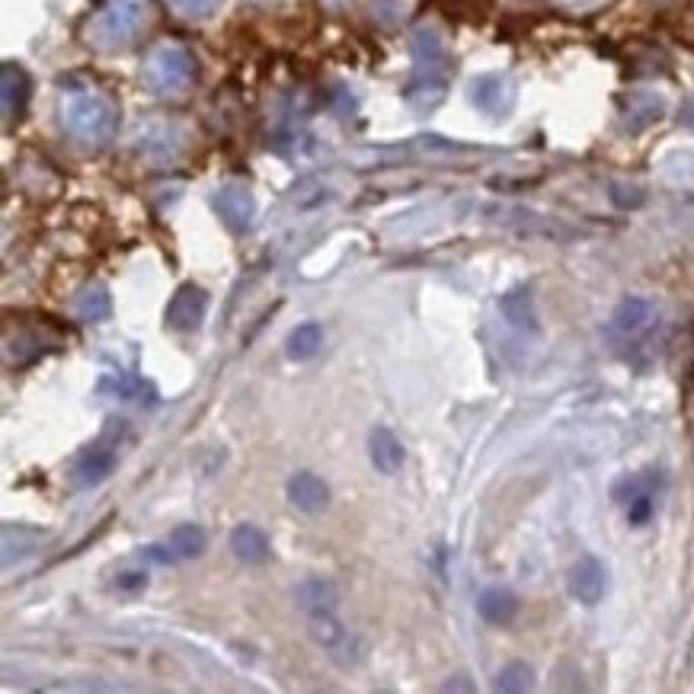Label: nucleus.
Segmentation results:
<instances>
[{
    "mask_svg": "<svg viewBox=\"0 0 694 694\" xmlns=\"http://www.w3.org/2000/svg\"><path fill=\"white\" fill-rule=\"evenodd\" d=\"M151 80L160 90H183L193 80V58L180 48H163L151 61Z\"/></svg>",
    "mask_w": 694,
    "mask_h": 694,
    "instance_id": "nucleus-5",
    "label": "nucleus"
},
{
    "mask_svg": "<svg viewBox=\"0 0 694 694\" xmlns=\"http://www.w3.org/2000/svg\"><path fill=\"white\" fill-rule=\"evenodd\" d=\"M68 128L78 135V138H87V141H103L110 132H113V110L96 100V96H80L68 106Z\"/></svg>",
    "mask_w": 694,
    "mask_h": 694,
    "instance_id": "nucleus-2",
    "label": "nucleus"
},
{
    "mask_svg": "<svg viewBox=\"0 0 694 694\" xmlns=\"http://www.w3.org/2000/svg\"><path fill=\"white\" fill-rule=\"evenodd\" d=\"M323 346V327L320 323H298L292 333H288V340H285V352H288V359L292 362H305L310 355H317V349Z\"/></svg>",
    "mask_w": 694,
    "mask_h": 694,
    "instance_id": "nucleus-15",
    "label": "nucleus"
},
{
    "mask_svg": "<svg viewBox=\"0 0 694 694\" xmlns=\"http://www.w3.org/2000/svg\"><path fill=\"white\" fill-rule=\"evenodd\" d=\"M26 96H30V80H26V75L20 68L7 65L3 68V106H7V113H20L23 103H26Z\"/></svg>",
    "mask_w": 694,
    "mask_h": 694,
    "instance_id": "nucleus-20",
    "label": "nucleus"
},
{
    "mask_svg": "<svg viewBox=\"0 0 694 694\" xmlns=\"http://www.w3.org/2000/svg\"><path fill=\"white\" fill-rule=\"evenodd\" d=\"M205 314H208V295H205V288H198L195 282H186V285H180L173 292V298H170L163 317H167V327L173 333H195L202 327Z\"/></svg>",
    "mask_w": 694,
    "mask_h": 694,
    "instance_id": "nucleus-1",
    "label": "nucleus"
},
{
    "mask_svg": "<svg viewBox=\"0 0 694 694\" xmlns=\"http://www.w3.org/2000/svg\"><path fill=\"white\" fill-rule=\"evenodd\" d=\"M665 177H672V180H679V183L694 180V155H685V151L669 155V160H665Z\"/></svg>",
    "mask_w": 694,
    "mask_h": 694,
    "instance_id": "nucleus-23",
    "label": "nucleus"
},
{
    "mask_svg": "<svg viewBox=\"0 0 694 694\" xmlns=\"http://www.w3.org/2000/svg\"><path fill=\"white\" fill-rule=\"evenodd\" d=\"M368 458H372L378 474L394 477V474L403 467V462H407V452H403L400 439H397L387 425H375V429L368 432Z\"/></svg>",
    "mask_w": 694,
    "mask_h": 694,
    "instance_id": "nucleus-8",
    "label": "nucleus"
},
{
    "mask_svg": "<svg viewBox=\"0 0 694 694\" xmlns=\"http://www.w3.org/2000/svg\"><path fill=\"white\" fill-rule=\"evenodd\" d=\"M285 493H288V502H292L295 509L310 512V515H314V512H323V509L330 505V487H327V480L317 477V474H310V470L292 474Z\"/></svg>",
    "mask_w": 694,
    "mask_h": 694,
    "instance_id": "nucleus-7",
    "label": "nucleus"
},
{
    "mask_svg": "<svg viewBox=\"0 0 694 694\" xmlns=\"http://www.w3.org/2000/svg\"><path fill=\"white\" fill-rule=\"evenodd\" d=\"M470 100H474V106L480 113L500 116L502 110L512 103V87L500 75H483V78H477L470 83Z\"/></svg>",
    "mask_w": 694,
    "mask_h": 694,
    "instance_id": "nucleus-11",
    "label": "nucleus"
},
{
    "mask_svg": "<svg viewBox=\"0 0 694 694\" xmlns=\"http://www.w3.org/2000/svg\"><path fill=\"white\" fill-rule=\"evenodd\" d=\"M310 637L323 647V650H340L343 644L349 640L346 627L337 621L333 612H323V615H310Z\"/></svg>",
    "mask_w": 694,
    "mask_h": 694,
    "instance_id": "nucleus-19",
    "label": "nucleus"
},
{
    "mask_svg": "<svg viewBox=\"0 0 694 694\" xmlns=\"http://www.w3.org/2000/svg\"><path fill=\"white\" fill-rule=\"evenodd\" d=\"M167 544H170V550L177 554V560H193V557H198V554L205 550L208 535H205L202 525H177V528L170 532Z\"/></svg>",
    "mask_w": 694,
    "mask_h": 694,
    "instance_id": "nucleus-18",
    "label": "nucleus"
},
{
    "mask_svg": "<svg viewBox=\"0 0 694 694\" xmlns=\"http://www.w3.org/2000/svg\"><path fill=\"white\" fill-rule=\"evenodd\" d=\"M78 314L80 320H87V323L110 320V317H113V298H110L106 285H100V282L87 285L78 295Z\"/></svg>",
    "mask_w": 694,
    "mask_h": 694,
    "instance_id": "nucleus-16",
    "label": "nucleus"
},
{
    "mask_svg": "<svg viewBox=\"0 0 694 694\" xmlns=\"http://www.w3.org/2000/svg\"><path fill=\"white\" fill-rule=\"evenodd\" d=\"M535 685V672L525 662H509L497 675V692H528Z\"/></svg>",
    "mask_w": 694,
    "mask_h": 694,
    "instance_id": "nucleus-21",
    "label": "nucleus"
},
{
    "mask_svg": "<svg viewBox=\"0 0 694 694\" xmlns=\"http://www.w3.org/2000/svg\"><path fill=\"white\" fill-rule=\"evenodd\" d=\"M215 208L231 231H247L250 221H253V195L247 193L243 186H225L221 193L215 195Z\"/></svg>",
    "mask_w": 694,
    "mask_h": 694,
    "instance_id": "nucleus-10",
    "label": "nucleus"
},
{
    "mask_svg": "<svg viewBox=\"0 0 694 694\" xmlns=\"http://www.w3.org/2000/svg\"><path fill=\"white\" fill-rule=\"evenodd\" d=\"M141 3L138 0H116L106 13H103V20H100V26H96V33H100V39L106 42H125L132 39L135 33H138V26H141Z\"/></svg>",
    "mask_w": 694,
    "mask_h": 694,
    "instance_id": "nucleus-6",
    "label": "nucleus"
},
{
    "mask_svg": "<svg viewBox=\"0 0 694 694\" xmlns=\"http://www.w3.org/2000/svg\"><path fill=\"white\" fill-rule=\"evenodd\" d=\"M116 589L125 595H138L148 589V573L145 570H122L116 577Z\"/></svg>",
    "mask_w": 694,
    "mask_h": 694,
    "instance_id": "nucleus-24",
    "label": "nucleus"
},
{
    "mask_svg": "<svg viewBox=\"0 0 694 694\" xmlns=\"http://www.w3.org/2000/svg\"><path fill=\"white\" fill-rule=\"evenodd\" d=\"M113 470H116V452L106 448L103 442H96V445H90V448L78 458V464H75V483H78V487H96V483H103Z\"/></svg>",
    "mask_w": 694,
    "mask_h": 694,
    "instance_id": "nucleus-9",
    "label": "nucleus"
},
{
    "mask_svg": "<svg viewBox=\"0 0 694 694\" xmlns=\"http://www.w3.org/2000/svg\"><path fill=\"white\" fill-rule=\"evenodd\" d=\"M141 557L145 560H155V564H163V567L177 560V554L170 550V544H163V547L160 544H148V547H141Z\"/></svg>",
    "mask_w": 694,
    "mask_h": 694,
    "instance_id": "nucleus-25",
    "label": "nucleus"
},
{
    "mask_svg": "<svg viewBox=\"0 0 694 694\" xmlns=\"http://www.w3.org/2000/svg\"><path fill=\"white\" fill-rule=\"evenodd\" d=\"M605 589H608V570L599 557L585 554L579 557L570 570V592L573 599L582 602V605H599L605 599Z\"/></svg>",
    "mask_w": 694,
    "mask_h": 694,
    "instance_id": "nucleus-4",
    "label": "nucleus"
},
{
    "mask_svg": "<svg viewBox=\"0 0 694 694\" xmlns=\"http://www.w3.org/2000/svg\"><path fill=\"white\" fill-rule=\"evenodd\" d=\"M295 599H298V605L308 612V617L323 615V612H337V605H340V589H337L330 579L310 577L298 585Z\"/></svg>",
    "mask_w": 694,
    "mask_h": 694,
    "instance_id": "nucleus-12",
    "label": "nucleus"
},
{
    "mask_svg": "<svg viewBox=\"0 0 694 694\" xmlns=\"http://www.w3.org/2000/svg\"><path fill=\"white\" fill-rule=\"evenodd\" d=\"M477 612H480V617H483L487 624L502 627V624H509L512 617L519 615V599H515L509 589H502V585H490V589L480 592Z\"/></svg>",
    "mask_w": 694,
    "mask_h": 694,
    "instance_id": "nucleus-14",
    "label": "nucleus"
},
{
    "mask_svg": "<svg viewBox=\"0 0 694 694\" xmlns=\"http://www.w3.org/2000/svg\"><path fill=\"white\" fill-rule=\"evenodd\" d=\"M659 320V308L650 298H624L612 314V333L621 340H637L644 333H650Z\"/></svg>",
    "mask_w": 694,
    "mask_h": 694,
    "instance_id": "nucleus-3",
    "label": "nucleus"
},
{
    "mask_svg": "<svg viewBox=\"0 0 694 694\" xmlns=\"http://www.w3.org/2000/svg\"><path fill=\"white\" fill-rule=\"evenodd\" d=\"M659 113H662V103H659L656 96H650V93H640V96L634 100V110H630V128L640 132L644 125L656 122Z\"/></svg>",
    "mask_w": 694,
    "mask_h": 694,
    "instance_id": "nucleus-22",
    "label": "nucleus"
},
{
    "mask_svg": "<svg viewBox=\"0 0 694 694\" xmlns=\"http://www.w3.org/2000/svg\"><path fill=\"white\" fill-rule=\"evenodd\" d=\"M564 3H589V0H564Z\"/></svg>",
    "mask_w": 694,
    "mask_h": 694,
    "instance_id": "nucleus-27",
    "label": "nucleus"
},
{
    "mask_svg": "<svg viewBox=\"0 0 694 694\" xmlns=\"http://www.w3.org/2000/svg\"><path fill=\"white\" fill-rule=\"evenodd\" d=\"M177 7L186 10L190 16H208L218 7V0H177Z\"/></svg>",
    "mask_w": 694,
    "mask_h": 694,
    "instance_id": "nucleus-26",
    "label": "nucleus"
},
{
    "mask_svg": "<svg viewBox=\"0 0 694 694\" xmlns=\"http://www.w3.org/2000/svg\"><path fill=\"white\" fill-rule=\"evenodd\" d=\"M231 550L240 564H266L270 560V538L257 525H237L231 532Z\"/></svg>",
    "mask_w": 694,
    "mask_h": 694,
    "instance_id": "nucleus-13",
    "label": "nucleus"
},
{
    "mask_svg": "<svg viewBox=\"0 0 694 694\" xmlns=\"http://www.w3.org/2000/svg\"><path fill=\"white\" fill-rule=\"evenodd\" d=\"M502 314L512 327L519 330H538V314H535V302H532V292L519 288V292H509L502 298Z\"/></svg>",
    "mask_w": 694,
    "mask_h": 694,
    "instance_id": "nucleus-17",
    "label": "nucleus"
}]
</instances>
